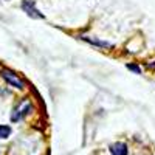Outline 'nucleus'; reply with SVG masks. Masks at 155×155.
Masks as SVG:
<instances>
[{
  "label": "nucleus",
  "mask_w": 155,
  "mask_h": 155,
  "mask_svg": "<svg viewBox=\"0 0 155 155\" xmlns=\"http://www.w3.org/2000/svg\"><path fill=\"white\" fill-rule=\"evenodd\" d=\"M2 76L5 78V79H6L11 85H14V87H17V88H23V82H22L12 71H9V70H2Z\"/></svg>",
  "instance_id": "nucleus-3"
},
{
  "label": "nucleus",
  "mask_w": 155,
  "mask_h": 155,
  "mask_svg": "<svg viewBox=\"0 0 155 155\" xmlns=\"http://www.w3.org/2000/svg\"><path fill=\"white\" fill-rule=\"evenodd\" d=\"M127 68L129 70H132V71H135V73H140L141 70H140V67H137V65H132V64H129L127 65Z\"/></svg>",
  "instance_id": "nucleus-7"
},
{
  "label": "nucleus",
  "mask_w": 155,
  "mask_h": 155,
  "mask_svg": "<svg viewBox=\"0 0 155 155\" xmlns=\"http://www.w3.org/2000/svg\"><path fill=\"white\" fill-rule=\"evenodd\" d=\"M22 9L27 12L30 17H33V19H44V14L36 8L33 0H23V2H22Z\"/></svg>",
  "instance_id": "nucleus-1"
},
{
  "label": "nucleus",
  "mask_w": 155,
  "mask_h": 155,
  "mask_svg": "<svg viewBox=\"0 0 155 155\" xmlns=\"http://www.w3.org/2000/svg\"><path fill=\"white\" fill-rule=\"evenodd\" d=\"M9 135H11V127L0 126V138H8Z\"/></svg>",
  "instance_id": "nucleus-5"
},
{
  "label": "nucleus",
  "mask_w": 155,
  "mask_h": 155,
  "mask_svg": "<svg viewBox=\"0 0 155 155\" xmlns=\"http://www.w3.org/2000/svg\"><path fill=\"white\" fill-rule=\"evenodd\" d=\"M82 39H85V41H88V42H93V44H96V45H99V47H110V44H107V42L93 41V39H90V37H82Z\"/></svg>",
  "instance_id": "nucleus-6"
},
{
  "label": "nucleus",
  "mask_w": 155,
  "mask_h": 155,
  "mask_svg": "<svg viewBox=\"0 0 155 155\" xmlns=\"http://www.w3.org/2000/svg\"><path fill=\"white\" fill-rule=\"evenodd\" d=\"M112 155H127V146L124 143H115L110 146Z\"/></svg>",
  "instance_id": "nucleus-4"
},
{
  "label": "nucleus",
  "mask_w": 155,
  "mask_h": 155,
  "mask_svg": "<svg viewBox=\"0 0 155 155\" xmlns=\"http://www.w3.org/2000/svg\"><path fill=\"white\" fill-rule=\"evenodd\" d=\"M28 110H31V102L28 101V99H25V101H22L20 102V106L12 112V115H11V121H19L23 115H27L28 113Z\"/></svg>",
  "instance_id": "nucleus-2"
}]
</instances>
